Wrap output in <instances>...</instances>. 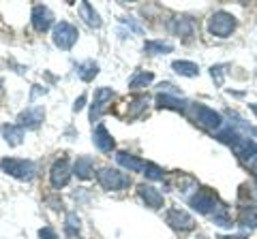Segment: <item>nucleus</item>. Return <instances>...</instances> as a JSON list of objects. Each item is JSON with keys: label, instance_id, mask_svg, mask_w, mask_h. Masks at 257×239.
<instances>
[{"label": "nucleus", "instance_id": "15", "mask_svg": "<svg viewBox=\"0 0 257 239\" xmlns=\"http://www.w3.org/2000/svg\"><path fill=\"white\" fill-rule=\"evenodd\" d=\"M116 162H118V164H122L124 169H128V171H135V173L146 169V162H144L142 158L133 156V154H128V152H118V154H116Z\"/></svg>", "mask_w": 257, "mask_h": 239}, {"label": "nucleus", "instance_id": "32", "mask_svg": "<svg viewBox=\"0 0 257 239\" xmlns=\"http://www.w3.org/2000/svg\"><path fill=\"white\" fill-rule=\"evenodd\" d=\"M219 239H246V235H234V237H219Z\"/></svg>", "mask_w": 257, "mask_h": 239}, {"label": "nucleus", "instance_id": "8", "mask_svg": "<svg viewBox=\"0 0 257 239\" xmlns=\"http://www.w3.org/2000/svg\"><path fill=\"white\" fill-rule=\"evenodd\" d=\"M165 220H167V224L176 230H191L193 224H195L193 218L184 210H170L165 214Z\"/></svg>", "mask_w": 257, "mask_h": 239}, {"label": "nucleus", "instance_id": "18", "mask_svg": "<svg viewBox=\"0 0 257 239\" xmlns=\"http://www.w3.org/2000/svg\"><path fill=\"white\" fill-rule=\"evenodd\" d=\"M77 11H79V15L84 18V22L88 24V26H92V28H99V26H101V18H99V13H96V11L92 9V4H88V2H79Z\"/></svg>", "mask_w": 257, "mask_h": 239}, {"label": "nucleus", "instance_id": "7", "mask_svg": "<svg viewBox=\"0 0 257 239\" xmlns=\"http://www.w3.org/2000/svg\"><path fill=\"white\" fill-rule=\"evenodd\" d=\"M189 203H191L193 210H197L199 214H210L214 210V205H216V196H214L212 190L204 188V190H199L195 196H191Z\"/></svg>", "mask_w": 257, "mask_h": 239}, {"label": "nucleus", "instance_id": "14", "mask_svg": "<svg viewBox=\"0 0 257 239\" xmlns=\"http://www.w3.org/2000/svg\"><path fill=\"white\" fill-rule=\"evenodd\" d=\"M231 148H234L236 156H240V158H255V152H257V143L251 139H244V137H238L231 143Z\"/></svg>", "mask_w": 257, "mask_h": 239}, {"label": "nucleus", "instance_id": "31", "mask_svg": "<svg viewBox=\"0 0 257 239\" xmlns=\"http://www.w3.org/2000/svg\"><path fill=\"white\" fill-rule=\"evenodd\" d=\"M248 169H251V171H253V175H255V178H257V156L253 158V160H251V162H248Z\"/></svg>", "mask_w": 257, "mask_h": 239}, {"label": "nucleus", "instance_id": "4", "mask_svg": "<svg viewBox=\"0 0 257 239\" xmlns=\"http://www.w3.org/2000/svg\"><path fill=\"white\" fill-rule=\"evenodd\" d=\"M96 180H99V184L105 188V190H122L131 184V180H128V175L120 173L116 169H101L96 173Z\"/></svg>", "mask_w": 257, "mask_h": 239}, {"label": "nucleus", "instance_id": "25", "mask_svg": "<svg viewBox=\"0 0 257 239\" xmlns=\"http://www.w3.org/2000/svg\"><path fill=\"white\" fill-rule=\"evenodd\" d=\"M144 50H146V54H170L174 50L172 43H165V41H146V45H144Z\"/></svg>", "mask_w": 257, "mask_h": 239}, {"label": "nucleus", "instance_id": "33", "mask_svg": "<svg viewBox=\"0 0 257 239\" xmlns=\"http://www.w3.org/2000/svg\"><path fill=\"white\" fill-rule=\"evenodd\" d=\"M197 239H206V237H197Z\"/></svg>", "mask_w": 257, "mask_h": 239}, {"label": "nucleus", "instance_id": "2", "mask_svg": "<svg viewBox=\"0 0 257 239\" xmlns=\"http://www.w3.org/2000/svg\"><path fill=\"white\" fill-rule=\"evenodd\" d=\"M77 36H79L77 28L73 26V24H69V22H58L54 26V32H52L54 45L60 47V50H71V47L75 45Z\"/></svg>", "mask_w": 257, "mask_h": 239}, {"label": "nucleus", "instance_id": "12", "mask_svg": "<svg viewBox=\"0 0 257 239\" xmlns=\"http://www.w3.org/2000/svg\"><path fill=\"white\" fill-rule=\"evenodd\" d=\"M92 141H94V146L101 150V152H111L114 150V139H111V134L107 132L105 128V124H96V128L92 132Z\"/></svg>", "mask_w": 257, "mask_h": 239}, {"label": "nucleus", "instance_id": "1", "mask_svg": "<svg viewBox=\"0 0 257 239\" xmlns=\"http://www.w3.org/2000/svg\"><path fill=\"white\" fill-rule=\"evenodd\" d=\"M0 169H3L7 175H11L15 180L28 182L35 178V164L32 160H26V158H3L0 160Z\"/></svg>", "mask_w": 257, "mask_h": 239}, {"label": "nucleus", "instance_id": "23", "mask_svg": "<svg viewBox=\"0 0 257 239\" xmlns=\"http://www.w3.org/2000/svg\"><path fill=\"white\" fill-rule=\"evenodd\" d=\"M126 116L128 118H135V116H140L144 109H146V105H148V98L146 96H133L131 100L126 102Z\"/></svg>", "mask_w": 257, "mask_h": 239}, {"label": "nucleus", "instance_id": "10", "mask_svg": "<svg viewBox=\"0 0 257 239\" xmlns=\"http://www.w3.org/2000/svg\"><path fill=\"white\" fill-rule=\"evenodd\" d=\"M114 98V92L109 88H96L94 90V102H92V111H90V122H96L101 118L103 109H105V102Z\"/></svg>", "mask_w": 257, "mask_h": 239}, {"label": "nucleus", "instance_id": "27", "mask_svg": "<svg viewBox=\"0 0 257 239\" xmlns=\"http://www.w3.org/2000/svg\"><path fill=\"white\" fill-rule=\"evenodd\" d=\"M77 230H79V218H77V214L71 212L67 214V220H64V233L69 237H75Z\"/></svg>", "mask_w": 257, "mask_h": 239}, {"label": "nucleus", "instance_id": "9", "mask_svg": "<svg viewBox=\"0 0 257 239\" xmlns=\"http://www.w3.org/2000/svg\"><path fill=\"white\" fill-rule=\"evenodd\" d=\"M52 24H54V15L47 6H43V4L32 6V26H35V30L45 32V30H50Z\"/></svg>", "mask_w": 257, "mask_h": 239}, {"label": "nucleus", "instance_id": "28", "mask_svg": "<svg viewBox=\"0 0 257 239\" xmlns=\"http://www.w3.org/2000/svg\"><path fill=\"white\" fill-rule=\"evenodd\" d=\"M144 175H146L148 180H163V169H161V166H157L155 162H146Z\"/></svg>", "mask_w": 257, "mask_h": 239}, {"label": "nucleus", "instance_id": "21", "mask_svg": "<svg viewBox=\"0 0 257 239\" xmlns=\"http://www.w3.org/2000/svg\"><path fill=\"white\" fill-rule=\"evenodd\" d=\"M193 22L187 20V18H176L174 24H172V30L176 34H180V36H191L193 34Z\"/></svg>", "mask_w": 257, "mask_h": 239}, {"label": "nucleus", "instance_id": "6", "mask_svg": "<svg viewBox=\"0 0 257 239\" xmlns=\"http://www.w3.org/2000/svg\"><path fill=\"white\" fill-rule=\"evenodd\" d=\"M69 180H71V164H69L67 158H60V160H56L52 166L50 182H52L54 188H62V186L69 184Z\"/></svg>", "mask_w": 257, "mask_h": 239}, {"label": "nucleus", "instance_id": "11", "mask_svg": "<svg viewBox=\"0 0 257 239\" xmlns=\"http://www.w3.org/2000/svg\"><path fill=\"white\" fill-rule=\"evenodd\" d=\"M43 109L41 107H28L26 111H22L20 118H18V122L22 128H37L39 124L43 122Z\"/></svg>", "mask_w": 257, "mask_h": 239}, {"label": "nucleus", "instance_id": "26", "mask_svg": "<svg viewBox=\"0 0 257 239\" xmlns=\"http://www.w3.org/2000/svg\"><path fill=\"white\" fill-rule=\"evenodd\" d=\"M240 222L246 226H257V207H253V205L242 207V210H240Z\"/></svg>", "mask_w": 257, "mask_h": 239}, {"label": "nucleus", "instance_id": "5", "mask_svg": "<svg viewBox=\"0 0 257 239\" xmlns=\"http://www.w3.org/2000/svg\"><path fill=\"white\" fill-rule=\"evenodd\" d=\"M193 120L199 124V126H204V128H219L221 126V116L216 114L214 109L210 107H206V105H193Z\"/></svg>", "mask_w": 257, "mask_h": 239}, {"label": "nucleus", "instance_id": "16", "mask_svg": "<svg viewBox=\"0 0 257 239\" xmlns=\"http://www.w3.org/2000/svg\"><path fill=\"white\" fill-rule=\"evenodd\" d=\"M73 173L77 175L79 180H90L92 173H94V160H92L90 156H79L77 160H75Z\"/></svg>", "mask_w": 257, "mask_h": 239}, {"label": "nucleus", "instance_id": "29", "mask_svg": "<svg viewBox=\"0 0 257 239\" xmlns=\"http://www.w3.org/2000/svg\"><path fill=\"white\" fill-rule=\"evenodd\" d=\"M39 237H41V239H58V235L54 233L52 226H45V228L39 230Z\"/></svg>", "mask_w": 257, "mask_h": 239}, {"label": "nucleus", "instance_id": "20", "mask_svg": "<svg viewBox=\"0 0 257 239\" xmlns=\"http://www.w3.org/2000/svg\"><path fill=\"white\" fill-rule=\"evenodd\" d=\"M152 79H155V75L152 73H146V70H138L133 77H131V82H128V88L131 90H142V88H146Z\"/></svg>", "mask_w": 257, "mask_h": 239}, {"label": "nucleus", "instance_id": "13", "mask_svg": "<svg viewBox=\"0 0 257 239\" xmlns=\"http://www.w3.org/2000/svg\"><path fill=\"white\" fill-rule=\"evenodd\" d=\"M138 190H140L142 201L146 203L148 207H155V210H159V207H163V194H161L157 188L142 184V186H138Z\"/></svg>", "mask_w": 257, "mask_h": 239}, {"label": "nucleus", "instance_id": "17", "mask_svg": "<svg viewBox=\"0 0 257 239\" xmlns=\"http://www.w3.org/2000/svg\"><path fill=\"white\" fill-rule=\"evenodd\" d=\"M0 132H3L5 141L9 143V146H20L24 139V128L20 124H5L3 128H0Z\"/></svg>", "mask_w": 257, "mask_h": 239}, {"label": "nucleus", "instance_id": "3", "mask_svg": "<svg viewBox=\"0 0 257 239\" xmlns=\"http://www.w3.org/2000/svg\"><path fill=\"white\" fill-rule=\"evenodd\" d=\"M234 28H236V20H234V15H229V13H225V11H219V13H214L210 20H208V30H210V34L214 36H229L231 32H234Z\"/></svg>", "mask_w": 257, "mask_h": 239}, {"label": "nucleus", "instance_id": "30", "mask_svg": "<svg viewBox=\"0 0 257 239\" xmlns=\"http://www.w3.org/2000/svg\"><path fill=\"white\" fill-rule=\"evenodd\" d=\"M84 102H86V96L82 94V96H79V98L75 100V105H73V111H82V109H84Z\"/></svg>", "mask_w": 257, "mask_h": 239}, {"label": "nucleus", "instance_id": "22", "mask_svg": "<svg viewBox=\"0 0 257 239\" xmlns=\"http://www.w3.org/2000/svg\"><path fill=\"white\" fill-rule=\"evenodd\" d=\"M96 73H99V66H96L92 60H86V62H82V64L77 66V75H79L82 82H90V79H94Z\"/></svg>", "mask_w": 257, "mask_h": 239}, {"label": "nucleus", "instance_id": "19", "mask_svg": "<svg viewBox=\"0 0 257 239\" xmlns=\"http://www.w3.org/2000/svg\"><path fill=\"white\" fill-rule=\"evenodd\" d=\"M172 68H174L178 75H182V77H195V75L199 73L197 64H193V62H187V60H176L174 64H172Z\"/></svg>", "mask_w": 257, "mask_h": 239}, {"label": "nucleus", "instance_id": "24", "mask_svg": "<svg viewBox=\"0 0 257 239\" xmlns=\"http://www.w3.org/2000/svg\"><path fill=\"white\" fill-rule=\"evenodd\" d=\"M157 102H159V107L176 109V111H184V105H187L184 100H178V98H174V96H167V94H165V96H163V94H159Z\"/></svg>", "mask_w": 257, "mask_h": 239}]
</instances>
